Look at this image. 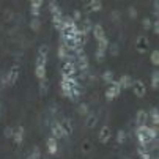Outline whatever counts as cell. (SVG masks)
Wrapping results in <instances>:
<instances>
[{"mask_svg": "<svg viewBox=\"0 0 159 159\" xmlns=\"http://www.w3.org/2000/svg\"><path fill=\"white\" fill-rule=\"evenodd\" d=\"M52 135H54V139H61L63 135H66L65 131H63V128H61V125L52 126Z\"/></svg>", "mask_w": 159, "mask_h": 159, "instance_id": "1", "label": "cell"}, {"mask_svg": "<svg viewBox=\"0 0 159 159\" xmlns=\"http://www.w3.org/2000/svg\"><path fill=\"white\" fill-rule=\"evenodd\" d=\"M13 139H14V142H16L17 145H20L22 140H24V129H22V128H17L16 132L13 134Z\"/></svg>", "mask_w": 159, "mask_h": 159, "instance_id": "2", "label": "cell"}, {"mask_svg": "<svg viewBox=\"0 0 159 159\" xmlns=\"http://www.w3.org/2000/svg\"><path fill=\"white\" fill-rule=\"evenodd\" d=\"M48 151L51 154H55L57 153V140L54 137H49L48 139Z\"/></svg>", "mask_w": 159, "mask_h": 159, "instance_id": "3", "label": "cell"}, {"mask_svg": "<svg viewBox=\"0 0 159 159\" xmlns=\"http://www.w3.org/2000/svg\"><path fill=\"white\" fill-rule=\"evenodd\" d=\"M99 139H101V142H107V140L110 139V131H109V128H102Z\"/></svg>", "mask_w": 159, "mask_h": 159, "instance_id": "4", "label": "cell"}, {"mask_svg": "<svg viewBox=\"0 0 159 159\" xmlns=\"http://www.w3.org/2000/svg\"><path fill=\"white\" fill-rule=\"evenodd\" d=\"M8 79H10V82H14L16 79H17V68L14 66L13 70L10 71V74H8Z\"/></svg>", "mask_w": 159, "mask_h": 159, "instance_id": "5", "label": "cell"}, {"mask_svg": "<svg viewBox=\"0 0 159 159\" xmlns=\"http://www.w3.org/2000/svg\"><path fill=\"white\" fill-rule=\"evenodd\" d=\"M29 159H39V150H38V148H35V150H33V153L29 156Z\"/></svg>", "mask_w": 159, "mask_h": 159, "instance_id": "6", "label": "cell"}, {"mask_svg": "<svg viewBox=\"0 0 159 159\" xmlns=\"http://www.w3.org/2000/svg\"><path fill=\"white\" fill-rule=\"evenodd\" d=\"M13 134H14V131H13L11 128H7V129H5V137L10 139V137H13Z\"/></svg>", "mask_w": 159, "mask_h": 159, "instance_id": "7", "label": "cell"}, {"mask_svg": "<svg viewBox=\"0 0 159 159\" xmlns=\"http://www.w3.org/2000/svg\"><path fill=\"white\" fill-rule=\"evenodd\" d=\"M118 142H125V132H118Z\"/></svg>", "mask_w": 159, "mask_h": 159, "instance_id": "8", "label": "cell"}]
</instances>
